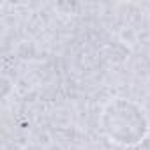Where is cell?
<instances>
[{
  "instance_id": "obj_1",
  "label": "cell",
  "mask_w": 150,
  "mask_h": 150,
  "mask_svg": "<svg viewBox=\"0 0 150 150\" xmlns=\"http://www.w3.org/2000/svg\"><path fill=\"white\" fill-rule=\"evenodd\" d=\"M99 129L110 143L132 148L146 139L150 118L139 103L127 97H111L99 113Z\"/></svg>"
}]
</instances>
